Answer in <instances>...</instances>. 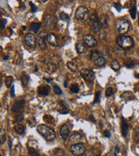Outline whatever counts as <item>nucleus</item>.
I'll use <instances>...</instances> for the list:
<instances>
[{
  "mask_svg": "<svg viewBox=\"0 0 139 156\" xmlns=\"http://www.w3.org/2000/svg\"><path fill=\"white\" fill-rule=\"evenodd\" d=\"M37 43H38V45L42 50H44L46 49V44H45V42H44V37H39L38 39H37Z\"/></svg>",
  "mask_w": 139,
  "mask_h": 156,
  "instance_id": "obj_25",
  "label": "nucleus"
},
{
  "mask_svg": "<svg viewBox=\"0 0 139 156\" xmlns=\"http://www.w3.org/2000/svg\"><path fill=\"white\" fill-rule=\"evenodd\" d=\"M71 91L72 93H77L79 91V87H78L77 84H72L71 86Z\"/></svg>",
  "mask_w": 139,
  "mask_h": 156,
  "instance_id": "obj_33",
  "label": "nucleus"
},
{
  "mask_svg": "<svg viewBox=\"0 0 139 156\" xmlns=\"http://www.w3.org/2000/svg\"><path fill=\"white\" fill-rule=\"evenodd\" d=\"M122 98L125 101H131V100L134 99V95L131 92H124L122 95Z\"/></svg>",
  "mask_w": 139,
  "mask_h": 156,
  "instance_id": "obj_21",
  "label": "nucleus"
},
{
  "mask_svg": "<svg viewBox=\"0 0 139 156\" xmlns=\"http://www.w3.org/2000/svg\"><path fill=\"white\" fill-rule=\"evenodd\" d=\"M28 152H29V154H30L31 156H39L38 152H37L36 149L30 148V147L28 148Z\"/></svg>",
  "mask_w": 139,
  "mask_h": 156,
  "instance_id": "obj_28",
  "label": "nucleus"
},
{
  "mask_svg": "<svg viewBox=\"0 0 139 156\" xmlns=\"http://www.w3.org/2000/svg\"><path fill=\"white\" fill-rule=\"evenodd\" d=\"M69 133H70V128L67 125H63L60 128V135L63 140H66L69 137Z\"/></svg>",
  "mask_w": 139,
  "mask_h": 156,
  "instance_id": "obj_12",
  "label": "nucleus"
},
{
  "mask_svg": "<svg viewBox=\"0 0 139 156\" xmlns=\"http://www.w3.org/2000/svg\"><path fill=\"white\" fill-rule=\"evenodd\" d=\"M11 95H12V98H14L15 96V91H14V86H12V90H11Z\"/></svg>",
  "mask_w": 139,
  "mask_h": 156,
  "instance_id": "obj_46",
  "label": "nucleus"
},
{
  "mask_svg": "<svg viewBox=\"0 0 139 156\" xmlns=\"http://www.w3.org/2000/svg\"><path fill=\"white\" fill-rule=\"evenodd\" d=\"M111 69H112L113 70L117 71V70L120 69V64H119V62L116 61V60H113V61H112V62H111Z\"/></svg>",
  "mask_w": 139,
  "mask_h": 156,
  "instance_id": "obj_26",
  "label": "nucleus"
},
{
  "mask_svg": "<svg viewBox=\"0 0 139 156\" xmlns=\"http://www.w3.org/2000/svg\"><path fill=\"white\" fill-rule=\"evenodd\" d=\"M1 29H4V27H5V24H7V20L5 19H1Z\"/></svg>",
  "mask_w": 139,
  "mask_h": 156,
  "instance_id": "obj_42",
  "label": "nucleus"
},
{
  "mask_svg": "<svg viewBox=\"0 0 139 156\" xmlns=\"http://www.w3.org/2000/svg\"><path fill=\"white\" fill-rule=\"evenodd\" d=\"M20 81H21V83L23 84V86H27L28 82H29V76L26 74H24L23 75L21 76V79H20Z\"/></svg>",
  "mask_w": 139,
  "mask_h": 156,
  "instance_id": "obj_24",
  "label": "nucleus"
},
{
  "mask_svg": "<svg viewBox=\"0 0 139 156\" xmlns=\"http://www.w3.org/2000/svg\"><path fill=\"white\" fill-rule=\"evenodd\" d=\"M134 64H135V63H134V62L131 59H129L126 62H125V66L128 67V68H133Z\"/></svg>",
  "mask_w": 139,
  "mask_h": 156,
  "instance_id": "obj_40",
  "label": "nucleus"
},
{
  "mask_svg": "<svg viewBox=\"0 0 139 156\" xmlns=\"http://www.w3.org/2000/svg\"><path fill=\"white\" fill-rule=\"evenodd\" d=\"M40 28H41V24H40L39 23H32L30 26V30L31 31V32L37 33V32H38Z\"/></svg>",
  "mask_w": 139,
  "mask_h": 156,
  "instance_id": "obj_19",
  "label": "nucleus"
},
{
  "mask_svg": "<svg viewBox=\"0 0 139 156\" xmlns=\"http://www.w3.org/2000/svg\"><path fill=\"white\" fill-rule=\"evenodd\" d=\"M100 95H101L100 91H98V92L96 93V95H95V99H94L93 103H98V102H100Z\"/></svg>",
  "mask_w": 139,
  "mask_h": 156,
  "instance_id": "obj_37",
  "label": "nucleus"
},
{
  "mask_svg": "<svg viewBox=\"0 0 139 156\" xmlns=\"http://www.w3.org/2000/svg\"><path fill=\"white\" fill-rule=\"evenodd\" d=\"M30 5L31 6V10H32L33 12H36V10H37V7H36V6H35L34 4H33L32 3H31V2H30Z\"/></svg>",
  "mask_w": 139,
  "mask_h": 156,
  "instance_id": "obj_45",
  "label": "nucleus"
},
{
  "mask_svg": "<svg viewBox=\"0 0 139 156\" xmlns=\"http://www.w3.org/2000/svg\"><path fill=\"white\" fill-rule=\"evenodd\" d=\"M116 30L119 34H124L129 30L130 22L124 18H118L116 20L115 23Z\"/></svg>",
  "mask_w": 139,
  "mask_h": 156,
  "instance_id": "obj_3",
  "label": "nucleus"
},
{
  "mask_svg": "<svg viewBox=\"0 0 139 156\" xmlns=\"http://www.w3.org/2000/svg\"><path fill=\"white\" fill-rule=\"evenodd\" d=\"M104 136H105V137H107V138L111 137V132H110L109 130H104Z\"/></svg>",
  "mask_w": 139,
  "mask_h": 156,
  "instance_id": "obj_44",
  "label": "nucleus"
},
{
  "mask_svg": "<svg viewBox=\"0 0 139 156\" xmlns=\"http://www.w3.org/2000/svg\"><path fill=\"white\" fill-rule=\"evenodd\" d=\"M67 67H68V69L70 70H71L72 72H76V71L77 70V65L75 63V62H70L67 63Z\"/></svg>",
  "mask_w": 139,
  "mask_h": 156,
  "instance_id": "obj_22",
  "label": "nucleus"
},
{
  "mask_svg": "<svg viewBox=\"0 0 139 156\" xmlns=\"http://www.w3.org/2000/svg\"><path fill=\"white\" fill-rule=\"evenodd\" d=\"M114 7H115L118 12H120V10H122V6H121L119 4H114Z\"/></svg>",
  "mask_w": 139,
  "mask_h": 156,
  "instance_id": "obj_43",
  "label": "nucleus"
},
{
  "mask_svg": "<svg viewBox=\"0 0 139 156\" xmlns=\"http://www.w3.org/2000/svg\"><path fill=\"white\" fill-rule=\"evenodd\" d=\"M120 152V148H118V146H116L115 148L111 150V153H112V156H116L118 154V153Z\"/></svg>",
  "mask_w": 139,
  "mask_h": 156,
  "instance_id": "obj_35",
  "label": "nucleus"
},
{
  "mask_svg": "<svg viewBox=\"0 0 139 156\" xmlns=\"http://www.w3.org/2000/svg\"><path fill=\"white\" fill-rule=\"evenodd\" d=\"M44 23H45V26L47 28H53L56 25L57 21L53 16H46L44 17Z\"/></svg>",
  "mask_w": 139,
  "mask_h": 156,
  "instance_id": "obj_11",
  "label": "nucleus"
},
{
  "mask_svg": "<svg viewBox=\"0 0 139 156\" xmlns=\"http://www.w3.org/2000/svg\"><path fill=\"white\" fill-rule=\"evenodd\" d=\"M53 90H54V92H55L56 95H61V94H62L61 88H60L57 85H54V86H53Z\"/></svg>",
  "mask_w": 139,
  "mask_h": 156,
  "instance_id": "obj_36",
  "label": "nucleus"
},
{
  "mask_svg": "<svg viewBox=\"0 0 139 156\" xmlns=\"http://www.w3.org/2000/svg\"><path fill=\"white\" fill-rule=\"evenodd\" d=\"M12 82H13V77L12 76H7L5 78V85L7 88H10L12 84Z\"/></svg>",
  "mask_w": 139,
  "mask_h": 156,
  "instance_id": "obj_29",
  "label": "nucleus"
},
{
  "mask_svg": "<svg viewBox=\"0 0 139 156\" xmlns=\"http://www.w3.org/2000/svg\"><path fill=\"white\" fill-rule=\"evenodd\" d=\"M94 63L97 67H104L105 63H106V61H105V58H104L103 57H98L94 60Z\"/></svg>",
  "mask_w": 139,
  "mask_h": 156,
  "instance_id": "obj_17",
  "label": "nucleus"
},
{
  "mask_svg": "<svg viewBox=\"0 0 139 156\" xmlns=\"http://www.w3.org/2000/svg\"><path fill=\"white\" fill-rule=\"evenodd\" d=\"M24 107V100H18V101L14 102V104L12 105V110L15 113H19L23 110Z\"/></svg>",
  "mask_w": 139,
  "mask_h": 156,
  "instance_id": "obj_10",
  "label": "nucleus"
},
{
  "mask_svg": "<svg viewBox=\"0 0 139 156\" xmlns=\"http://www.w3.org/2000/svg\"><path fill=\"white\" fill-rule=\"evenodd\" d=\"M83 39H84V43L89 47H94L97 43L96 38L91 35H84L83 37Z\"/></svg>",
  "mask_w": 139,
  "mask_h": 156,
  "instance_id": "obj_9",
  "label": "nucleus"
},
{
  "mask_svg": "<svg viewBox=\"0 0 139 156\" xmlns=\"http://www.w3.org/2000/svg\"><path fill=\"white\" fill-rule=\"evenodd\" d=\"M98 57H100V55H99V52H98L97 50L91 51V55H90V57H91V59H93V60H95Z\"/></svg>",
  "mask_w": 139,
  "mask_h": 156,
  "instance_id": "obj_32",
  "label": "nucleus"
},
{
  "mask_svg": "<svg viewBox=\"0 0 139 156\" xmlns=\"http://www.w3.org/2000/svg\"><path fill=\"white\" fill-rule=\"evenodd\" d=\"M100 126H101V128H103V123H102V121H100Z\"/></svg>",
  "mask_w": 139,
  "mask_h": 156,
  "instance_id": "obj_50",
  "label": "nucleus"
},
{
  "mask_svg": "<svg viewBox=\"0 0 139 156\" xmlns=\"http://www.w3.org/2000/svg\"><path fill=\"white\" fill-rule=\"evenodd\" d=\"M90 21H91V28H92L94 32H98L101 29V24L100 20L97 17V15L96 13H93L90 17Z\"/></svg>",
  "mask_w": 139,
  "mask_h": 156,
  "instance_id": "obj_6",
  "label": "nucleus"
},
{
  "mask_svg": "<svg viewBox=\"0 0 139 156\" xmlns=\"http://www.w3.org/2000/svg\"><path fill=\"white\" fill-rule=\"evenodd\" d=\"M75 17L77 21L84 22L89 17V10L84 6H79L75 13Z\"/></svg>",
  "mask_w": 139,
  "mask_h": 156,
  "instance_id": "obj_4",
  "label": "nucleus"
},
{
  "mask_svg": "<svg viewBox=\"0 0 139 156\" xmlns=\"http://www.w3.org/2000/svg\"><path fill=\"white\" fill-rule=\"evenodd\" d=\"M60 17H61L62 20H64V21H66V22H68L69 20H70V17L66 14V13H64V12L61 13V15H60Z\"/></svg>",
  "mask_w": 139,
  "mask_h": 156,
  "instance_id": "obj_39",
  "label": "nucleus"
},
{
  "mask_svg": "<svg viewBox=\"0 0 139 156\" xmlns=\"http://www.w3.org/2000/svg\"><path fill=\"white\" fill-rule=\"evenodd\" d=\"M37 92L40 95L42 96H46L48 95L51 92V88L50 86H47V85H43L38 87V90H37Z\"/></svg>",
  "mask_w": 139,
  "mask_h": 156,
  "instance_id": "obj_14",
  "label": "nucleus"
},
{
  "mask_svg": "<svg viewBox=\"0 0 139 156\" xmlns=\"http://www.w3.org/2000/svg\"><path fill=\"white\" fill-rule=\"evenodd\" d=\"M0 137H1V140H0L1 144H4V142H5V140H6V135H5V132H4V129H2V130H1V135H0Z\"/></svg>",
  "mask_w": 139,
  "mask_h": 156,
  "instance_id": "obj_31",
  "label": "nucleus"
},
{
  "mask_svg": "<svg viewBox=\"0 0 139 156\" xmlns=\"http://www.w3.org/2000/svg\"><path fill=\"white\" fill-rule=\"evenodd\" d=\"M116 43L117 45L121 47L124 50H129L131 47H133V39L131 37H127V36H120L116 39Z\"/></svg>",
  "mask_w": 139,
  "mask_h": 156,
  "instance_id": "obj_2",
  "label": "nucleus"
},
{
  "mask_svg": "<svg viewBox=\"0 0 139 156\" xmlns=\"http://www.w3.org/2000/svg\"><path fill=\"white\" fill-rule=\"evenodd\" d=\"M135 76H136V78H139V74H136V75H135Z\"/></svg>",
  "mask_w": 139,
  "mask_h": 156,
  "instance_id": "obj_49",
  "label": "nucleus"
},
{
  "mask_svg": "<svg viewBox=\"0 0 139 156\" xmlns=\"http://www.w3.org/2000/svg\"><path fill=\"white\" fill-rule=\"evenodd\" d=\"M122 120V123H121V128H122V135L124 137H126L128 135V132H129V125H128L126 120L124 119V117L121 118Z\"/></svg>",
  "mask_w": 139,
  "mask_h": 156,
  "instance_id": "obj_15",
  "label": "nucleus"
},
{
  "mask_svg": "<svg viewBox=\"0 0 139 156\" xmlns=\"http://www.w3.org/2000/svg\"><path fill=\"white\" fill-rule=\"evenodd\" d=\"M80 74H81V76L87 82L93 81L94 78H95V74H94L93 71L87 70V69H84V70H82L81 71H80Z\"/></svg>",
  "mask_w": 139,
  "mask_h": 156,
  "instance_id": "obj_7",
  "label": "nucleus"
},
{
  "mask_svg": "<svg viewBox=\"0 0 139 156\" xmlns=\"http://www.w3.org/2000/svg\"><path fill=\"white\" fill-rule=\"evenodd\" d=\"M105 95H106L107 97H110L112 95H113V90H112L111 88H108L106 90V92H105Z\"/></svg>",
  "mask_w": 139,
  "mask_h": 156,
  "instance_id": "obj_41",
  "label": "nucleus"
},
{
  "mask_svg": "<svg viewBox=\"0 0 139 156\" xmlns=\"http://www.w3.org/2000/svg\"><path fill=\"white\" fill-rule=\"evenodd\" d=\"M76 50L79 54H83V53H85L87 51V47L83 43H76Z\"/></svg>",
  "mask_w": 139,
  "mask_h": 156,
  "instance_id": "obj_16",
  "label": "nucleus"
},
{
  "mask_svg": "<svg viewBox=\"0 0 139 156\" xmlns=\"http://www.w3.org/2000/svg\"><path fill=\"white\" fill-rule=\"evenodd\" d=\"M10 148H12V139H10Z\"/></svg>",
  "mask_w": 139,
  "mask_h": 156,
  "instance_id": "obj_47",
  "label": "nucleus"
},
{
  "mask_svg": "<svg viewBox=\"0 0 139 156\" xmlns=\"http://www.w3.org/2000/svg\"><path fill=\"white\" fill-rule=\"evenodd\" d=\"M23 119H24V115L23 114H19V115H17V117H16V122L19 124L20 122L23 121Z\"/></svg>",
  "mask_w": 139,
  "mask_h": 156,
  "instance_id": "obj_38",
  "label": "nucleus"
},
{
  "mask_svg": "<svg viewBox=\"0 0 139 156\" xmlns=\"http://www.w3.org/2000/svg\"><path fill=\"white\" fill-rule=\"evenodd\" d=\"M37 132L45 139L47 141H52L56 138V133L52 128H49L48 126L44 124H41L37 127Z\"/></svg>",
  "mask_w": 139,
  "mask_h": 156,
  "instance_id": "obj_1",
  "label": "nucleus"
},
{
  "mask_svg": "<svg viewBox=\"0 0 139 156\" xmlns=\"http://www.w3.org/2000/svg\"><path fill=\"white\" fill-rule=\"evenodd\" d=\"M53 153H54V156H65V153L61 148H56L53 151Z\"/></svg>",
  "mask_w": 139,
  "mask_h": 156,
  "instance_id": "obj_27",
  "label": "nucleus"
},
{
  "mask_svg": "<svg viewBox=\"0 0 139 156\" xmlns=\"http://www.w3.org/2000/svg\"><path fill=\"white\" fill-rule=\"evenodd\" d=\"M100 24H101V28L106 29L108 27V20H107L106 17H102L100 19Z\"/></svg>",
  "mask_w": 139,
  "mask_h": 156,
  "instance_id": "obj_23",
  "label": "nucleus"
},
{
  "mask_svg": "<svg viewBox=\"0 0 139 156\" xmlns=\"http://www.w3.org/2000/svg\"><path fill=\"white\" fill-rule=\"evenodd\" d=\"M44 156H45V155H44Z\"/></svg>",
  "mask_w": 139,
  "mask_h": 156,
  "instance_id": "obj_51",
  "label": "nucleus"
},
{
  "mask_svg": "<svg viewBox=\"0 0 139 156\" xmlns=\"http://www.w3.org/2000/svg\"><path fill=\"white\" fill-rule=\"evenodd\" d=\"M46 41L52 46H57L58 45L57 37H56V35L52 34V33H50V34H48L46 36Z\"/></svg>",
  "mask_w": 139,
  "mask_h": 156,
  "instance_id": "obj_13",
  "label": "nucleus"
},
{
  "mask_svg": "<svg viewBox=\"0 0 139 156\" xmlns=\"http://www.w3.org/2000/svg\"><path fill=\"white\" fill-rule=\"evenodd\" d=\"M134 140L136 143H139V128H136L134 130Z\"/></svg>",
  "mask_w": 139,
  "mask_h": 156,
  "instance_id": "obj_30",
  "label": "nucleus"
},
{
  "mask_svg": "<svg viewBox=\"0 0 139 156\" xmlns=\"http://www.w3.org/2000/svg\"><path fill=\"white\" fill-rule=\"evenodd\" d=\"M64 87L67 88V81H65V82H64Z\"/></svg>",
  "mask_w": 139,
  "mask_h": 156,
  "instance_id": "obj_48",
  "label": "nucleus"
},
{
  "mask_svg": "<svg viewBox=\"0 0 139 156\" xmlns=\"http://www.w3.org/2000/svg\"><path fill=\"white\" fill-rule=\"evenodd\" d=\"M24 43L29 47H35L36 43H37V38H36L35 35H33L32 33L26 34L25 37H24Z\"/></svg>",
  "mask_w": 139,
  "mask_h": 156,
  "instance_id": "obj_8",
  "label": "nucleus"
},
{
  "mask_svg": "<svg viewBox=\"0 0 139 156\" xmlns=\"http://www.w3.org/2000/svg\"><path fill=\"white\" fill-rule=\"evenodd\" d=\"M130 14H131V17L133 19L136 18V6H134L133 8H131V10H130Z\"/></svg>",
  "mask_w": 139,
  "mask_h": 156,
  "instance_id": "obj_34",
  "label": "nucleus"
},
{
  "mask_svg": "<svg viewBox=\"0 0 139 156\" xmlns=\"http://www.w3.org/2000/svg\"><path fill=\"white\" fill-rule=\"evenodd\" d=\"M82 139V135L78 133H74L72 135H71L70 137V141L71 143H76V142H78L80 140Z\"/></svg>",
  "mask_w": 139,
  "mask_h": 156,
  "instance_id": "obj_18",
  "label": "nucleus"
},
{
  "mask_svg": "<svg viewBox=\"0 0 139 156\" xmlns=\"http://www.w3.org/2000/svg\"><path fill=\"white\" fill-rule=\"evenodd\" d=\"M71 153L75 156H81L85 152V147L82 143H76L70 148Z\"/></svg>",
  "mask_w": 139,
  "mask_h": 156,
  "instance_id": "obj_5",
  "label": "nucleus"
},
{
  "mask_svg": "<svg viewBox=\"0 0 139 156\" xmlns=\"http://www.w3.org/2000/svg\"><path fill=\"white\" fill-rule=\"evenodd\" d=\"M14 129H15L16 132H17V133H19V135H23V133H24V131H25L24 126V125H22L21 123L15 125V126H14Z\"/></svg>",
  "mask_w": 139,
  "mask_h": 156,
  "instance_id": "obj_20",
  "label": "nucleus"
}]
</instances>
